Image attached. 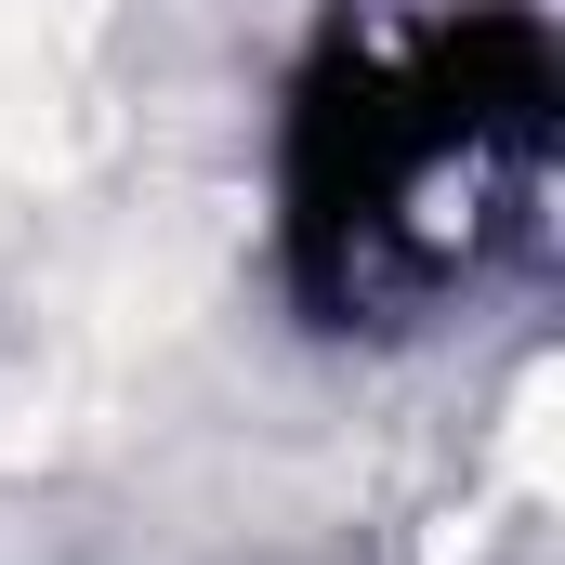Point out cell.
I'll return each instance as SVG.
<instances>
[{
  "label": "cell",
  "instance_id": "cell-1",
  "mask_svg": "<svg viewBox=\"0 0 565 565\" xmlns=\"http://www.w3.org/2000/svg\"><path fill=\"white\" fill-rule=\"evenodd\" d=\"M553 40L526 0H355L289 79L277 237L316 329H434L553 198Z\"/></svg>",
  "mask_w": 565,
  "mask_h": 565
}]
</instances>
